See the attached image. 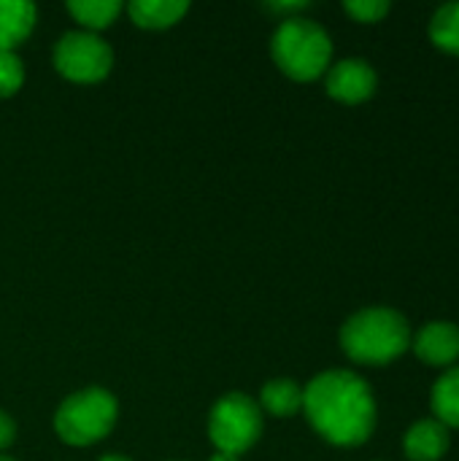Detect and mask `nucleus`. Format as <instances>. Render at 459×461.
<instances>
[{
	"mask_svg": "<svg viewBox=\"0 0 459 461\" xmlns=\"http://www.w3.org/2000/svg\"><path fill=\"white\" fill-rule=\"evenodd\" d=\"M311 427L335 446H360L376 427V400L365 378L352 370H327L303 389Z\"/></svg>",
	"mask_w": 459,
	"mask_h": 461,
	"instance_id": "1",
	"label": "nucleus"
},
{
	"mask_svg": "<svg viewBox=\"0 0 459 461\" xmlns=\"http://www.w3.org/2000/svg\"><path fill=\"white\" fill-rule=\"evenodd\" d=\"M341 346L357 365H387L411 346V327L392 308H365L341 327Z\"/></svg>",
	"mask_w": 459,
	"mask_h": 461,
	"instance_id": "2",
	"label": "nucleus"
},
{
	"mask_svg": "<svg viewBox=\"0 0 459 461\" xmlns=\"http://www.w3.org/2000/svg\"><path fill=\"white\" fill-rule=\"evenodd\" d=\"M271 51L276 65L295 81H314L319 78L333 57V41L322 24L289 16L279 24L271 41Z\"/></svg>",
	"mask_w": 459,
	"mask_h": 461,
	"instance_id": "3",
	"label": "nucleus"
},
{
	"mask_svg": "<svg viewBox=\"0 0 459 461\" xmlns=\"http://www.w3.org/2000/svg\"><path fill=\"white\" fill-rule=\"evenodd\" d=\"M119 416L116 397L100 386H87L60 402L54 413V429L62 443L84 448L103 440Z\"/></svg>",
	"mask_w": 459,
	"mask_h": 461,
	"instance_id": "4",
	"label": "nucleus"
},
{
	"mask_svg": "<svg viewBox=\"0 0 459 461\" xmlns=\"http://www.w3.org/2000/svg\"><path fill=\"white\" fill-rule=\"evenodd\" d=\"M208 435H211V443L216 446L219 454L241 456L262 435V411H260V405L252 397L241 394V392L225 394L211 408Z\"/></svg>",
	"mask_w": 459,
	"mask_h": 461,
	"instance_id": "5",
	"label": "nucleus"
},
{
	"mask_svg": "<svg viewBox=\"0 0 459 461\" xmlns=\"http://www.w3.org/2000/svg\"><path fill=\"white\" fill-rule=\"evenodd\" d=\"M54 68L68 81L97 84L111 73L114 51L95 32H87V30L65 32L54 46Z\"/></svg>",
	"mask_w": 459,
	"mask_h": 461,
	"instance_id": "6",
	"label": "nucleus"
},
{
	"mask_svg": "<svg viewBox=\"0 0 459 461\" xmlns=\"http://www.w3.org/2000/svg\"><path fill=\"white\" fill-rule=\"evenodd\" d=\"M327 92L341 103H363L376 92V70L368 59L349 57L327 70Z\"/></svg>",
	"mask_w": 459,
	"mask_h": 461,
	"instance_id": "7",
	"label": "nucleus"
},
{
	"mask_svg": "<svg viewBox=\"0 0 459 461\" xmlns=\"http://www.w3.org/2000/svg\"><path fill=\"white\" fill-rule=\"evenodd\" d=\"M414 351L422 362L449 367L459 359V327L454 321H430L414 338Z\"/></svg>",
	"mask_w": 459,
	"mask_h": 461,
	"instance_id": "8",
	"label": "nucleus"
},
{
	"mask_svg": "<svg viewBox=\"0 0 459 461\" xmlns=\"http://www.w3.org/2000/svg\"><path fill=\"white\" fill-rule=\"evenodd\" d=\"M403 448L411 461H438L449 448V427H444L438 419L417 421L406 432Z\"/></svg>",
	"mask_w": 459,
	"mask_h": 461,
	"instance_id": "9",
	"label": "nucleus"
},
{
	"mask_svg": "<svg viewBox=\"0 0 459 461\" xmlns=\"http://www.w3.org/2000/svg\"><path fill=\"white\" fill-rule=\"evenodd\" d=\"M35 5L27 0H0V51H14L35 27Z\"/></svg>",
	"mask_w": 459,
	"mask_h": 461,
	"instance_id": "10",
	"label": "nucleus"
},
{
	"mask_svg": "<svg viewBox=\"0 0 459 461\" xmlns=\"http://www.w3.org/2000/svg\"><path fill=\"white\" fill-rule=\"evenodd\" d=\"M189 11L187 0H133L127 5L130 19L143 30H168Z\"/></svg>",
	"mask_w": 459,
	"mask_h": 461,
	"instance_id": "11",
	"label": "nucleus"
},
{
	"mask_svg": "<svg viewBox=\"0 0 459 461\" xmlns=\"http://www.w3.org/2000/svg\"><path fill=\"white\" fill-rule=\"evenodd\" d=\"M262 408L271 416L287 419L303 411V386L289 378H276L262 386Z\"/></svg>",
	"mask_w": 459,
	"mask_h": 461,
	"instance_id": "12",
	"label": "nucleus"
},
{
	"mask_svg": "<svg viewBox=\"0 0 459 461\" xmlns=\"http://www.w3.org/2000/svg\"><path fill=\"white\" fill-rule=\"evenodd\" d=\"M433 411L444 427H459V365L449 367L433 386Z\"/></svg>",
	"mask_w": 459,
	"mask_h": 461,
	"instance_id": "13",
	"label": "nucleus"
},
{
	"mask_svg": "<svg viewBox=\"0 0 459 461\" xmlns=\"http://www.w3.org/2000/svg\"><path fill=\"white\" fill-rule=\"evenodd\" d=\"M68 11L73 14L78 24L87 27V32H95L116 22V16L122 14V3L119 0H76V3H68Z\"/></svg>",
	"mask_w": 459,
	"mask_h": 461,
	"instance_id": "14",
	"label": "nucleus"
},
{
	"mask_svg": "<svg viewBox=\"0 0 459 461\" xmlns=\"http://www.w3.org/2000/svg\"><path fill=\"white\" fill-rule=\"evenodd\" d=\"M430 38L436 46L459 54V0L457 3H444L433 19H430Z\"/></svg>",
	"mask_w": 459,
	"mask_h": 461,
	"instance_id": "15",
	"label": "nucleus"
},
{
	"mask_svg": "<svg viewBox=\"0 0 459 461\" xmlns=\"http://www.w3.org/2000/svg\"><path fill=\"white\" fill-rule=\"evenodd\" d=\"M24 81V65L14 51H0V97H11L19 92Z\"/></svg>",
	"mask_w": 459,
	"mask_h": 461,
	"instance_id": "16",
	"label": "nucleus"
},
{
	"mask_svg": "<svg viewBox=\"0 0 459 461\" xmlns=\"http://www.w3.org/2000/svg\"><path fill=\"white\" fill-rule=\"evenodd\" d=\"M357 22H379L387 16L390 11V3L387 0H349L344 5Z\"/></svg>",
	"mask_w": 459,
	"mask_h": 461,
	"instance_id": "17",
	"label": "nucleus"
},
{
	"mask_svg": "<svg viewBox=\"0 0 459 461\" xmlns=\"http://www.w3.org/2000/svg\"><path fill=\"white\" fill-rule=\"evenodd\" d=\"M14 438H16V424H14V419H11L5 411H0V451H5V448L14 443Z\"/></svg>",
	"mask_w": 459,
	"mask_h": 461,
	"instance_id": "18",
	"label": "nucleus"
},
{
	"mask_svg": "<svg viewBox=\"0 0 459 461\" xmlns=\"http://www.w3.org/2000/svg\"><path fill=\"white\" fill-rule=\"evenodd\" d=\"M211 461H241V459H238V456H233V454H219V451H216V454L211 456Z\"/></svg>",
	"mask_w": 459,
	"mask_h": 461,
	"instance_id": "19",
	"label": "nucleus"
},
{
	"mask_svg": "<svg viewBox=\"0 0 459 461\" xmlns=\"http://www.w3.org/2000/svg\"><path fill=\"white\" fill-rule=\"evenodd\" d=\"M100 461H130V459H124V456H119V454H108V456H103Z\"/></svg>",
	"mask_w": 459,
	"mask_h": 461,
	"instance_id": "20",
	"label": "nucleus"
},
{
	"mask_svg": "<svg viewBox=\"0 0 459 461\" xmlns=\"http://www.w3.org/2000/svg\"><path fill=\"white\" fill-rule=\"evenodd\" d=\"M0 461H16V459H11V456H5V454H0Z\"/></svg>",
	"mask_w": 459,
	"mask_h": 461,
	"instance_id": "21",
	"label": "nucleus"
}]
</instances>
